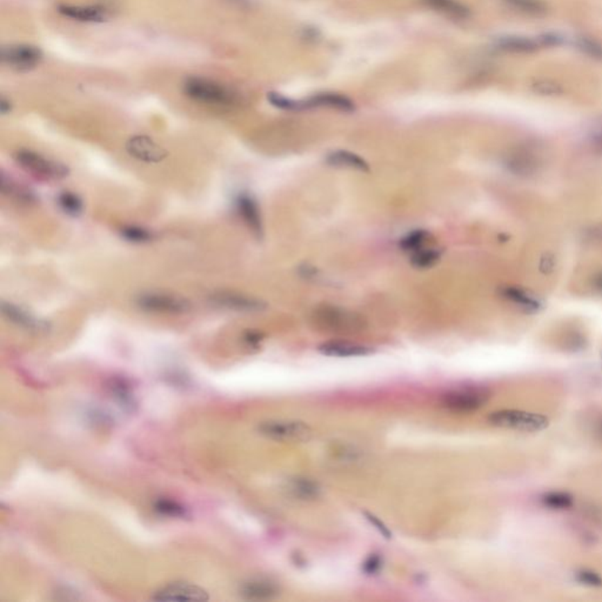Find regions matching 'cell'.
<instances>
[{
  "label": "cell",
  "mask_w": 602,
  "mask_h": 602,
  "mask_svg": "<svg viewBox=\"0 0 602 602\" xmlns=\"http://www.w3.org/2000/svg\"><path fill=\"white\" fill-rule=\"evenodd\" d=\"M326 161L332 166L336 168H351V170H357L360 172L370 171V165L365 159H362L361 156L355 154V153L348 152V151H334V152L328 153L326 156Z\"/></svg>",
  "instance_id": "17"
},
{
  "label": "cell",
  "mask_w": 602,
  "mask_h": 602,
  "mask_svg": "<svg viewBox=\"0 0 602 602\" xmlns=\"http://www.w3.org/2000/svg\"><path fill=\"white\" fill-rule=\"evenodd\" d=\"M42 60V52L35 46L11 45L1 51L3 64L19 72L35 69Z\"/></svg>",
  "instance_id": "7"
},
{
  "label": "cell",
  "mask_w": 602,
  "mask_h": 602,
  "mask_svg": "<svg viewBox=\"0 0 602 602\" xmlns=\"http://www.w3.org/2000/svg\"><path fill=\"white\" fill-rule=\"evenodd\" d=\"M510 8L530 15H545L546 5L542 0H503Z\"/></svg>",
  "instance_id": "21"
},
{
  "label": "cell",
  "mask_w": 602,
  "mask_h": 602,
  "mask_svg": "<svg viewBox=\"0 0 602 602\" xmlns=\"http://www.w3.org/2000/svg\"><path fill=\"white\" fill-rule=\"evenodd\" d=\"M0 110H1V112H3L4 115L5 113H8V112L11 111V103H10L8 100L5 99V98H3V99H1V104H0Z\"/></svg>",
  "instance_id": "35"
},
{
  "label": "cell",
  "mask_w": 602,
  "mask_h": 602,
  "mask_svg": "<svg viewBox=\"0 0 602 602\" xmlns=\"http://www.w3.org/2000/svg\"><path fill=\"white\" fill-rule=\"evenodd\" d=\"M139 309L158 314H183L191 309L190 301L177 294L166 292H145L136 299Z\"/></svg>",
  "instance_id": "5"
},
{
  "label": "cell",
  "mask_w": 602,
  "mask_h": 602,
  "mask_svg": "<svg viewBox=\"0 0 602 602\" xmlns=\"http://www.w3.org/2000/svg\"><path fill=\"white\" fill-rule=\"evenodd\" d=\"M380 564H382V561H380V558L377 557H371L368 560L366 561V564H365V571L367 573H377L379 569H380Z\"/></svg>",
  "instance_id": "33"
},
{
  "label": "cell",
  "mask_w": 602,
  "mask_h": 602,
  "mask_svg": "<svg viewBox=\"0 0 602 602\" xmlns=\"http://www.w3.org/2000/svg\"><path fill=\"white\" fill-rule=\"evenodd\" d=\"M578 580H579L580 583H583V585H587V586H592V587L601 586L602 585L601 578L598 574L591 572V571H581V572L578 573Z\"/></svg>",
  "instance_id": "30"
},
{
  "label": "cell",
  "mask_w": 602,
  "mask_h": 602,
  "mask_svg": "<svg viewBox=\"0 0 602 602\" xmlns=\"http://www.w3.org/2000/svg\"><path fill=\"white\" fill-rule=\"evenodd\" d=\"M1 311L8 320L19 325V326L26 328L42 327V325L39 324V321H37V319H35L33 316L27 314L25 311L17 307V306L12 305V304H5L4 302L1 306Z\"/></svg>",
  "instance_id": "19"
},
{
  "label": "cell",
  "mask_w": 602,
  "mask_h": 602,
  "mask_svg": "<svg viewBox=\"0 0 602 602\" xmlns=\"http://www.w3.org/2000/svg\"><path fill=\"white\" fill-rule=\"evenodd\" d=\"M15 161L20 168L40 179H63L69 174L65 165L42 156L31 149H19L15 154Z\"/></svg>",
  "instance_id": "2"
},
{
  "label": "cell",
  "mask_w": 602,
  "mask_h": 602,
  "mask_svg": "<svg viewBox=\"0 0 602 602\" xmlns=\"http://www.w3.org/2000/svg\"><path fill=\"white\" fill-rule=\"evenodd\" d=\"M488 399L489 392L484 387H464L444 394L441 405L450 412L469 413L482 407Z\"/></svg>",
  "instance_id": "6"
},
{
  "label": "cell",
  "mask_w": 602,
  "mask_h": 602,
  "mask_svg": "<svg viewBox=\"0 0 602 602\" xmlns=\"http://www.w3.org/2000/svg\"><path fill=\"white\" fill-rule=\"evenodd\" d=\"M431 234L427 232L426 229H416L404 236L399 243V246L402 251L416 252L423 247V245L426 244Z\"/></svg>",
  "instance_id": "22"
},
{
  "label": "cell",
  "mask_w": 602,
  "mask_h": 602,
  "mask_svg": "<svg viewBox=\"0 0 602 602\" xmlns=\"http://www.w3.org/2000/svg\"><path fill=\"white\" fill-rule=\"evenodd\" d=\"M488 421L493 426L520 432H539L548 426V419L546 416L515 409L494 412L488 418Z\"/></svg>",
  "instance_id": "3"
},
{
  "label": "cell",
  "mask_w": 602,
  "mask_h": 602,
  "mask_svg": "<svg viewBox=\"0 0 602 602\" xmlns=\"http://www.w3.org/2000/svg\"><path fill=\"white\" fill-rule=\"evenodd\" d=\"M321 355L334 358H352V357H366L373 353L372 347L360 345L350 341H328L318 347Z\"/></svg>",
  "instance_id": "14"
},
{
  "label": "cell",
  "mask_w": 602,
  "mask_h": 602,
  "mask_svg": "<svg viewBox=\"0 0 602 602\" xmlns=\"http://www.w3.org/2000/svg\"><path fill=\"white\" fill-rule=\"evenodd\" d=\"M152 599L161 601H206L209 600V595L202 588L192 583H172L158 589Z\"/></svg>",
  "instance_id": "8"
},
{
  "label": "cell",
  "mask_w": 602,
  "mask_h": 602,
  "mask_svg": "<svg viewBox=\"0 0 602 602\" xmlns=\"http://www.w3.org/2000/svg\"><path fill=\"white\" fill-rule=\"evenodd\" d=\"M260 434L282 442H305L313 437L312 428L298 420H271L259 426Z\"/></svg>",
  "instance_id": "4"
},
{
  "label": "cell",
  "mask_w": 602,
  "mask_h": 602,
  "mask_svg": "<svg viewBox=\"0 0 602 602\" xmlns=\"http://www.w3.org/2000/svg\"><path fill=\"white\" fill-rule=\"evenodd\" d=\"M58 12L64 17L85 23H103L108 19V10L93 5H60Z\"/></svg>",
  "instance_id": "13"
},
{
  "label": "cell",
  "mask_w": 602,
  "mask_h": 602,
  "mask_svg": "<svg viewBox=\"0 0 602 602\" xmlns=\"http://www.w3.org/2000/svg\"><path fill=\"white\" fill-rule=\"evenodd\" d=\"M58 205L60 206L61 210L64 211L66 214L76 217L83 212L84 205L81 199L76 195H73L71 192H63L58 197Z\"/></svg>",
  "instance_id": "23"
},
{
  "label": "cell",
  "mask_w": 602,
  "mask_h": 602,
  "mask_svg": "<svg viewBox=\"0 0 602 602\" xmlns=\"http://www.w3.org/2000/svg\"><path fill=\"white\" fill-rule=\"evenodd\" d=\"M428 8L446 15L455 20H465L469 18L471 12L469 8L459 0H423Z\"/></svg>",
  "instance_id": "18"
},
{
  "label": "cell",
  "mask_w": 602,
  "mask_h": 602,
  "mask_svg": "<svg viewBox=\"0 0 602 602\" xmlns=\"http://www.w3.org/2000/svg\"><path fill=\"white\" fill-rule=\"evenodd\" d=\"M156 511L161 514L168 515V516H184L185 515V510L183 507L170 500H159L156 505Z\"/></svg>",
  "instance_id": "29"
},
{
  "label": "cell",
  "mask_w": 602,
  "mask_h": 602,
  "mask_svg": "<svg viewBox=\"0 0 602 602\" xmlns=\"http://www.w3.org/2000/svg\"><path fill=\"white\" fill-rule=\"evenodd\" d=\"M126 149L133 158L144 163H159L166 156V151L156 141L146 136H134L126 144Z\"/></svg>",
  "instance_id": "9"
},
{
  "label": "cell",
  "mask_w": 602,
  "mask_h": 602,
  "mask_svg": "<svg viewBox=\"0 0 602 602\" xmlns=\"http://www.w3.org/2000/svg\"><path fill=\"white\" fill-rule=\"evenodd\" d=\"M267 98L273 106L282 108V110H301V108H304L302 101H295V100L290 99V98H286V97L278 95V93H270Z\"/></svg>",
  "instance_id": "27"
},
{
  "label": "cell",
  "mask_w": 602,
  "mask_h": 602,
  "mask_svg": "<svg viewBox=\"0 0 602 602\" xmlns=\"http://www.w3.org/2000/svg\"><path fill=\"white\" fill-rule=\"evenodd\" d=\"M304 107H328L341 112H353L355 105L348 97L338 93H319L304 101Z\"/></svg>",
  "instance_id": "15"
},
{
  "label": "cell",
  "mask_w": 602,
  "mask_h": 602,
  "mask_svg": "<svg viewBox=\"0 0 602 602\" xmlns=\"http://www.w3.org/2000/svg\"><path fill=\"white\" fill-rule=\"evenodd\" d=\"M539 42L530 37L521 35H506L498 39L496 46L499 50L511 54H530L539 49Z\"/></svg>",
  "instance_id": "16"
},
{
  "label": "cell",
  "mask_w": 602,
  "mask_h": 602,
  "mask_svg": "<svg viewBox=\"0 0 602 602\" xmlns=\"http://www.w3.org/2000/svg\"><path fill=\"white\" fill-rule=\"evenodd\" d=\"M246 340H247V343H251V345H257V343H259L260 340H261V334L256 333V332H251V333H248L247 336H246Z\"/></svg>",
  "instance_id": "34"
},
{
  "label": "cell",
  "mask_w": 602,
  "mask_h": 602,
  "mask_svg": "<svg viewBox=\"0 0 602 602\" xmlns=\"http://www.w3.org/2000/svg\"><path fill=\"white\" fill-rule=\"evenodd\" d=\"M598 434L600 435V437H601V439H602V420H601V423H599Z\"/></svg>",
  "instance_id": "36"
},
{
  "label": "cell",
  "mask_w": 602,
  "mask_h": 602,
  "mask_svg": "<svg viewBox=\"0 0 602 602\" xmlns=\"http://www.w3.org/2000/svg\"><path fill=\"white\" fill-rule=\"evenodd\" d=\"M236 206L238 213L241 214L243 220L246 222V225L250 227L252 232L254 233L258 238H261L263 232V218L256 199L252 195L243 193L238 195Z\"/></svg>",
  "instance_id": "11"
},
{
  "label": "cell",
  "mask_w": 602,
  "mask_h": 602,
  "mask_svg": "<svg viewBox=\"0 0 602 602\" xmlns=\"http://www.w3.org/2000/svg\"><path fill=\"white\" fill-rule=\"evenodd\" d=\"M211 301L218 307L238 312H260L266 309V304L259 299L229 292L217 293L211 298Z\"/></svg>",
  "instance_id": "10"
},
{
  "label": "cell",
  "mask_w": 602,
  "mask_h": 602,
  "mask_svg": "<svg viewBox=\"0 0 602 602\" xmlns=\"http://www.w3.org/2000/svg\"><path fill=\"white\" fill-rule=\"evenodd\" d=\"M441 254L442 251L439 248H420L418 251L413 252V256L411 258L412 266L421 268V270L430 268L438 263L439 259L441 258Z\"/></svg>",
  "instance_id": "20"
},
{
  "label": "cell",
  "mask_w": 602,
  "mask_h": 602,
  "mask_svg": "<svg viewBox=\"0 0 602 602\" xmlns=\"http://www.w3.org/2000/svg\"><path fill=\"white\" fill-rule=\"evenodd\" d=\"M365 515H366L367 519H368V521H370L371 523L373 525V526H375V528H377V530H379V532H380V533H382L384 537H391V532L387 530V527H385V525H384L382 522H380L379 521V520H377V518H375L374 515L367 514V513H365Z\"/></svg>",
  "instance_id": "32"
},
{
  "label": "cell",
  "mask_w": 602,
  "mask_h": 602,
  "mask_svg": "<svg viewBox=\"0 0 602 602\" xmlns=\"http://www.w3.org/2000/svg\"><path fill=\"white\" fill-rule=\"evenodd\" d=\"M546 505L557 510H566L573 505L572 496L566 493H549L545 496Z\"/></svg>",
  "instance_id": "28"
},
{
  "label": "cell",
  "mask_w": 602,
  "mask_h": 602,
  "mask_svg": "<svg viewBox=\"0 0 602 602\" xmlns=\"http://www.w3.org/2000/svg\"><path fill=\"white\" fill-rule=\"evenodd\" d=\"M187 97L198 103L213 106H231L236 101V95L229 88L205 78H190L184 84Z\"/></svg>",
  "instance_id": "1"
},
{
  "label": "cell",
  "mask_w": 602,
  "mask_h": 602,
  "mask_svg": "<svg viewBox=\"0 0 602 602\" xmlns=\"http://www.w3.org/2000/svg\"><path fill=\"white\" fill-rule=\"evenodd\" d=\"M280 593L278 585L270 579L257 578L243 583L241 594L243 598L251 601H267L273 600Z\"/></svg>",
  "instance_id": "12"
},
{
  "label": "cell",
  "mask_w": 602,
  "mask_h": 602,
  "mask_svg": "<svg viewBox=\"0 0 602 602\" xmlns=\"http://www.w3.org/2000/svg\"><path fill=\"white\" fill-rule=\"evenodd\" d=\"M576 46L581 52L587 54L589 57L602 59V45L594 39L579 38L576 42Z\"/></svg>",
  "instance_id": "26"
},
{
  "label": "cell",
  "mask_w": 602,
  "mask_h": 602,
  "mask_svg": "<svg viewBox=\"0 0 602 602\" xmlns=\"http://www.w3.org/2000/svg\"><path fill=\"white\" fill-rule=\"evenodd\" d=\"M535 88H537V91L542 92L544 95H557L561 92V88L558 85L554 84V83H548V81L537 83Z\"/></svg>",
  "instance_id": "31"
},
{
  "label": "cell",
  "mask_w": 602,
  "mask_h": 602,
  "mask_svg": "<svg viewBox=\"0 0 602 602\" xmlns=\"http://www.w3.org/2000/svg\"><path fill=\"white\" fill-rule=\"evenodd\" d=\"M291 491L301 499H314L319 496V487L316 482L309 479H295L292 482Z\"/></svg>",
  "instance_id": "24"
},
{
  "label": "cell",
  "mask_w": 602,
  "mask_h": 602,
  "mask_svg": "<svg viewBox=\"0 0 602 602\" xmlns=\"http://www.w3.org/2000/svg\"><path fill=\"white\" fill-rule=\"evenodd\" d=\"M122 236L126 241L138 243V244L147 243L153 238L152 233L149 232V229H143L139 226H126L122 229Z\"/></svg>",
  "instance_id": "25"
}]
</instances>
